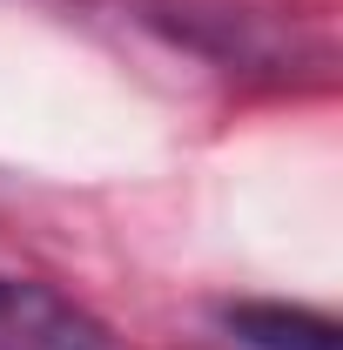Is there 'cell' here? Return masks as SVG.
<instances>
[{
  "label": "cell",
  "mask_w": 343,
  "mask_h": 350,
  "mask_svg": "<svg viewBox=\"0 0 343 350\" xmlns=\"http://www.w3.org/2000/svg\"><path fill=\"white\" fill-rule=\"evenodd\" d=\"M0 350H128L41 276H0Z\"/></svg>",
  "instance_id": "6da1fadb"
},
{
  "label": "cell",
  "mask_w": 343,
  "mask_h": 350,
  "mask_svg": "<svg viewBox=\"0 0 343 350\" xmlns=\"http://www.w3.org/2000/svg\"><path fill=\"white\" fill-rule=\"evenodd\" d=\"M222 330L243 350H343L337 323L297 304H222Z\"/></svg>",
  "instance_id": "7a4b0ae2"
}]
</instances>
